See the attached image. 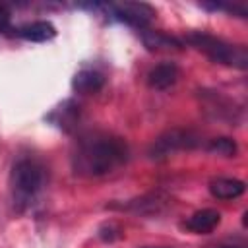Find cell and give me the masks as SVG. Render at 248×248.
I'll return each instance as SVG.
<instances>
[{
  "label": "cell",
  "mask_w": 248,
  "mask_h": 248,
  "mask_svg": "<svg viewBox=\"0 0 248 248\" xmlns=\"http://www.w3.org/2000/svg\"><path fill=\"white\" fill-rule=\"evenodd\" d=\"M141 43L149 48V50H180L182 48V41H178L176 37H170L163 31H153V29H143L140 31Z\"/></svg>",
  "instance_id": "7c38bea8"
},
{
  "label": "cell",
  "mask_w": 248,
  "mask_h": 248,
  "mask_svg": "<svg viewBox=\"0 0 248 248\" xmlns=\"http://www.w3.org/2000/svg\"><path fill=\"white\" fill-rule=\"evenodd\" d=\"M186 43L190 46H194L196 50L203 52L209 60H213L217 64L232 66V68H238V70L248 68V52H246V46H242V45H232V43H229L221 37L207 35V33H202V31L188 33Z\"/></svg>",
  "instance_id": "7a4b0ae2"
},
{
  "label": "cell",
  "mask_w": 248,
  "mask_h": 248,
  "mask_svg": "<svg viewBox=\"0 0 248 248\" xmlns=\"http://www.w3.org/2000/svg\"><path fill=\"white\" fill-rule=\"evenodd\" d=\"M0 33L2 35H14V25H12V14L8 12L6 6H0Z\"/></svg>",
  "instance_id": "2e32d148"
},
{
  "label": "cell",
  "mask_w": 248,
  "mask_h": 248,
  "mask_svg": "<svg viewBox=\"0 0 248 248\" xmlns=\"http://www.w3.org/2000/svg\"><path fill=\"white\" fill-rule=\"evenodd\" d=\"M130 159L128 143L108 132H87L83 134L74 149L72 167L79 176H105L114 172Z\"/></svg>",
  "instance_id": "6da1fadb"
},
{
  "label": "cell",
  "mask_w": 248,
  "mask_h": 248,
  "mask_svg": "<svg viewBox=\"0 0 248 248\" xmlns=\"http://www.w3.org/2000/svg\"><path fill=\"white\" fill-rule=\"evenodd\" d=\"M221 223V213L217 209H198L194 211L186 221H184V229L196 234H207L211 232L217 225Z\"/></svg>",
  "instance_id": "9c48e42d"
},
{
  "label": "cell",
  "mask_w": 248,
  "mask_h": 248,
  "mask_svg": "<svg viewBox=\"0 0 248 248\" xmlns=\"http://www.w3.org/2000/svg\"><path fill=\"white\" fill-rule=\"evenodd\" d=\"M105 85V76L99 70L93 68H81L74 78H72V89L79 95H91L101 91Z\"/></svg>",
  "instance_id": "8fae6325"
},
{
  "label": "cell",
  "mask_w": 248,
  "mask_h": 248,
  "mask_svg": "<svg viewBox=\"0 0 248 248\" xmlns=\"http://www.w3.org/2000/svg\"><path fill=\"white\" fill-rule=\"evenodd\" d=\"M45 184V169L39 161L21 157L14 163L10 174V186L17 203H29L37 198Z\"/></svg>",
  "instance_id": "3957f363"
},
{
  "label": "cell",
  "mask_w": 248,
  "mask_h": 248,
  "mask_svg": "<svg viewBox=\"0 0 248 248\" xmlns=\"http://www.w3.org/2000/svg\"><path fill=\"white\" fill-rule=\"evenodd\" d=\"M178 66L174 62H161L147 72V85L155 91H165L178 81Z\"/></svg>",
  "instance_id": "52a82bcc"
},
{
  "label": "cell",
  "mask_w": 248,
  "mask_h": 248,
  "mask_svg": "<svg viewBox=\"0 0 248 248\" xmlns=\"http://www.w3.org/2000/svg\"><path fill=\"white\" fill-rule=\"evenodd\" d=\"M46 120L50 124H54L58 130L70 134L79 124V105L72 99H66L46 114Z\"/></svg>",
  "instance_id": "8992f818"
},
{
  "label": "cell",
  "mask_w": 248,
  "mask_h": 248,
  "mask_svg": "<svg viewBox=\"0 0 248 248\" xmlns=\"http://www.w3.org/2000/svg\"><path fill=\"white\" fill-rule=\"evenodd\" d=\"M167 205V198L163 194H149L143 196L140 200H132L130 203H126V209H134L136 213H157Z\"/></svg>",
  "instance_id": "4fadbf2b"
},
{
  "label": "cell",
  "mask_w": 248,
  "mask_h": 248,
  "mask_svg": "<svg viewBox=\"0 0 248 248\" xmlns=\"http://www.w3.org/2000/svg\"><path fill=\"white\" fill-rule=\"evenodd\" d=\"M202 8L205 10H213V12H229V14H236L238 17H246L248 12L244 6L238 4H231V2H202Z\"/></svg>",
  "instance_id": "9a60e30c"
},
{
  "label": "cell",
  "mask_w": 248,
  "mask_h": 248,
  "mask_svg": "<svg viewBox=\"0 0 248 248\" xmlns=\"http://www.w3.org/2000/svg\"><path fill=\"white\" fill-rule=\"evenodd\" d=\"M14 35L21 37L25 41H31V43H46L56 37V27L50 21L39 19V21H31V23L14 27Z\"/></svg>",
  "instance_id": "ba28073f"
},
{
  "label": "cell",
  "mask_w": 248,
  "mask_h": 248,
  "mask_svg": "<svg viewBox=\"0 0 248 248\" xmlns=\"http://www.w3.org/2000/svg\"><path fill=\"white\" fill-rule=\"evenodd\" d=\"M209 194L217 200H236L244 194L246 184L238 178H229V176H215L209 180Z\"/></svg>",
  "instance_id": "30bf717a"
},
{
  "label": "cell",
  "mask_w": 248,
  "mask_h": 248,
  "mask_svg": "<svg viewBox=\"0 0 248 248\" xmlns=\"http://www.w3.org/2000/svg\"><path fill=\"white\" fill-rule=\"evenodd\" d=\"M149 248H165V246H149Z\"/></svg>",
  "instance_id": "e0dca14e"
},
{
  "label": "cell",
  "mask_w": 248,
  "mask_h": 248,
  "mask_svg": "<svg viewBox=\"0 0 248 248\" xmlns=\"http://www.w3.org/2000/svg\"><path fill=\"white\" fill-rule=\"evenodd\" d=\"M225 248H232V246H225Z\"/></svg>",
  "instance_id": "ac0fdd59"
},
{
  "label": "cell",
  "mask_w": 248,
  "mask_h": 248,
  "mask_svg": "<svg viewBox=\"0 0 248 248\" xmlns=\"http://www.w3.org/2000/svg\"><path fill=\"white\" fill-rule=\"evenodd\" d=\"M207 151L209 153H217V155H223V157H234L238 147H236V141L232 138H213L209 140L207 143Z\"/></svg>",
  "instance_id": "5bb4252c"
},
{
  "label": "cell",
  "mask_w": 248,
  "mask_h": 248,
  "mask_svg": "<svg viewBox=\"0 0 248 248\" xmlns=\"http://www.w3.org/2000/svg\"><path fill=\"white\" fill-rule=\"evenodd\" d=\"M202 143L200 136L194 134L192 130H169L165 134H161L149 147V157L151 159H165L176 151H184V149H194Z\"/></svg>",
  "instance_id": "5b68a950"
},
{
  "label": "cell",
  "mask_w": 248,
  "mask_h": 248,
  "mask_svg": "<svg viewBox=\"0 0 248 248\" xmlns=\"http://www.w3.org/2000/svg\"><path fill=\"white\" fill-rule=\"evenodd\" d=\"M91 10H105L114 19L143 31L155 17V10L145 2H122V4H91Z\"/></svg>",
  "instance_id": "277c9868"
}]
</instances>
